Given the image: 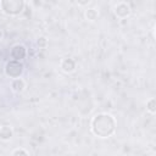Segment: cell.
<instances>
[{"mask_svg":"<svg viewBox=\"0 0 156 156\" xmlns=\"http://www.w3.org/2000/svg\"><path fill=\"white\" fill-rule=\"evenodd\" d=\"M116 127V121L111 115L107 113H99L94 116L90 128L94 135L99 138H107L113 134Z\"/></svg>","mask_w":156,"mask_h":156,"instance_id":"1","label":"cell"},{"mask_svg":"<svg viewBox=\"0 0 156 156\" xmlns=\"http://www.w3.org/2000/svg\"><path fill=\"white\" fill-rule=\"evenodd\" d=\"M26 6L24 0H0L1 11L9 16H17L20 15Z\"/></svg>","mask_w":156,"mask_h":156,"instance_id":"2","label":"cell"},{"mask_svg":"<svg viewBox=\"0 0 156 156\" xmlns=\"http://www.w3.org/2000/svg\"><path fill=\"white\" fill-rule=\"evenodd\" d=\"M5 74L7 77H10L11 79H15V78H20L22 77L23 72H24V66L21 61H16V60H10L6 65H5Z\"/></svg>","mask_w":156,"mask_h":156,"instance_id":"3","label":"cell"},{"mask_svg":"<svg viewBox=\"0 0 156 156\" xmlns=\"http://www.w3.org/2000/svg\"><path fill=\"white\" fill-rule=\"evenodd\" d=\"M10 56H11L12 60L22 61V60L27 56V50H26V48H24L23 45L17 44V45H15V46L11 49V51H10Z\"/></svg>","mask_w":156,"mask_h":156,"instance_id":"4","label":"cell"},{"mask_svg":"<svg viewBox=\"0 0 156 156\" xmlns=\"http://www.w3.org/2000/svg\"><path fill=\"white\" fill-rule=\"evenodd\" d=\"M115 13L118 18H127L130 15V7L126 2H119L115 7Z\"/></svg>","mask_w":156,"mask_h":156,"instance_id":"5","label":"cell"},{"mask_svg":"<svg viewBox=\"0 0 156 156\" xmlns=\"http://www.w3.org/2000/svg\"><path fill=\"white\" fill-rule=\"evenodd\" d=\"M60 67H61L62 72H65V73H72V72L76 71V61L73 58H69V57L62 58L61 62H60Z\"/></svg>","mask_w":156,"mask_h":156,"instance_id":"6","label":"cell"},{"mask_svg":"<svg viewBox=\"0 0 156 156\" xmlns=\"http://www.w3.org/2000/svg\"><path fill=\"white\" fill-rule=\"evenodd\" d=\"M24 89H26V82H24L21 77L12 79V82H11V90H12L13 93L21 94V93L24 91Z\"/></svg>","mask_w":156,"mask_h":156,"instance_id":"7","label":"cell"},{"mask_svg":"<svg viewBox=\"0 0 156 156\" xmlns=\"http://www.w3.org/2000/svg\"><path fill=\"white\" fill-rule=\"evenodd\" d=\"M13 136V130L10 126H2L0 127V140L7 141Z\"/></svg>","mask_w":156,"mask_h":156,"instance_id":"8","label":"cell"},{"mask_svg":"<svg viewBox=\"0 0 156 156\" xmlns=\"http://www.w3.org/2000/svg\"><path fill=\"white\" fill-rule=\"evenodd\" d=\"M84 16H85V18L88 20V21H95V20H98V17H99V12L95 10V9H88V10H85V12H84Z\"/></svg>","mask_w":156,"mask_h":156,"instance_id":"9","label":"cell"},{"mask_svg":"<svg viewBox=\"0 0 156 156\" xmlns=\"http://www.w3.org/2000/svg\"><path fill=\"white\" fill-rule=\"evenodd\" d=\"M146 110L150 113H155L156 112V100L154 98H151L150 100L146 101Z\"/></svg>","mask_w":156,"mask_h":156,"instance_id":"10","label":"cell"},{"mask_svg":"<svg viewBox=\"0 0 156 156\" xmlns=\"http://www.w3.org/2000/svg\"><path fill=\"white\" fill-rule=\"evenodd\" d=\"M37 45H38L40 49L46 48V45H48V40H46V38H45V37H40V38L37 40Z\"/></svg>","mask_w":156,"mask_h":156,"instance_id":"11","label":"cell"},{"mask_svg":"<svg viewBox=\"0 0 156 156\" xmlns=\"http://www.w3.org/2000/svg\"><path fill=\"white\" fill-rule=\"evenodd\" d=\"M11 154H12L13 156H17V155H24V156H27V155H29V152L26 151V150H23V149H16V150H13Z\"/></svg>","mask_w":156,"mask_h":156,"instance_id":"12","label":"cell"},{"mask_svg":"<svg viewBox=\"0 0 156 156\" xmlns=\"http://www.w3.org/2000/svg\"><path fill=\"white\" fill-rule=\"evenodd\" d=\"M30 4L33 5L34 9H39L43 5V0H30Z\"/></svg>","mask_w":156,"mask_h":156,"instance_id":"13","label":"cell"},{"mask_svg":"<svg viewBox=\"0 0 156 156\" xmlns=\"http://www.w3.org/2000/svg\"><path fill=\"white\" fill-rule=\"evenodd\" d=\"M76 1H77V4L80 5V6H85V5H88V4L90 2V0H76Z\"/></svg>","mask_w":156,"mask_h":156,"instance_id":"14","label":"cell"},{"mask_svg":"<svg viewBox=\"0 0 156 156\" xmlns=\"http://www.w3.org/2000/svg\"><path fill=\"white\" fill-rule=\"evenodd\" d=\"M2 37H4V33L0 30V39H2Z\"/></svg>","mask_w":156,"mask_h":156,"instance_id":"15","label":"cell"},{"mask_svg":"<svg viewBox=\"0 0 156 156\" xmlns=\"http://www.w3.org/2000/svg\"><path fill=\"white\" fill-rule=\"evenodd\" d=\"M1 48H2V44H1V39H0V50H1Z\"/></svg>","mask_w":156,"mask_h":156,"instance_id":"16","label":"cell"}]
</instances>
